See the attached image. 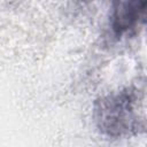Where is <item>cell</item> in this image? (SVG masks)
Masks as SVG:
<instances>
[{"instance_id": "cell-2", "label": "cell", "mask_w": 147, "mask_h": 147, "mask_svg": "<svg viewBox=\"0 0 147 147\" xmlns=\"http://www.w3.org/2000/svg\"><path fill=\"white\" fill-rule=\"evenodd\" d=\"M147 21V1L116 2L111 15V28L117 36Z\"/></svg>"}, {"instance_id": "cell-1", "label": "cell", "mask_w": 147, "mask_h": 147, "mask_svg": "<svg viewBox=\"0 0 147 147\" xmlns=\"http://www.w3.org/2000/svg\"><path fill=\"white\" fill-rule=\"evenodd\" d=\"M134 93L130 90L100 98L95 102L98 127L110 137H119L133 129Z\"/></svg>"}]
</instances>
